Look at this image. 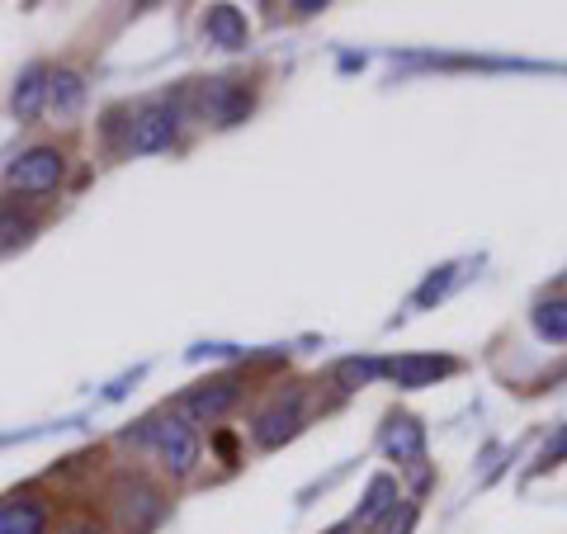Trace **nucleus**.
Wrapping results in <instances>:
<instances>
[{
    "mask_svg": "<svg viewBox=\"0 0 567 534\" xmlns=\"http://www.w3.org/2000/svg\"><path fill=\"white\" fill-rule=\"evenodd\" d=\"M123 110H114L110 119H104V137H118L123 129V142H118V152L123 156H147V152H166L175 147V137H181V100H147V104H137V110H128V123H118Z\"/></svg>",
    "mask_w": 567,
    "mask_h": 534,
    "instance_id": "nucleus-1",
    "label": "nucleus"
},
{
    "mask_svg": "<svg viewBox=\"0 0 567 534\" xmlns=\"http://www.w3.org/2000/svg\"><path fill=\"white\" fill-rule=\"evenodd\" d=\"M137 444H147V450L156 454V464H162V473L175 477V483L194 477V469H199V459H204L199 431H194L189 421H181L175 412H162V417L142 421L137 425Z\"/></svg>",
    "mask_w": 567,
    "mask_h": 534,
    "instance_id": "nucleus-2",
    "label": "nucleus"
},
{
    "mask_svg": "<svg viewBox=\"0 0 567 534\" xmlns=\"http://www.w3.org/2000/svg\"><path fill=\"white\" fill-rule=\"evenodd\" d=\"M246 398V379L241 373H213V379L185 388L181 398H175L171 412L189 421V425H218L223 417L237 412V402Z\"/></svg>",
    "mask_w": 567,
    "mask_h": 534,
    "instance_id": "nucleus-3",
    "label": "nucleus"
},
{
    "mask_svg": "<svg viewBox=\"0 0 567 534\" xmlns=\"http://www.w3.org/2000/svg\"><path fill=\"white\" fill-rule=\"evenodd\" d=\"M303 421H308V393L303 388H289V393H275L256 412L251 440L260 444V450H279L284 440H293L298 431H303Z\"/></svg>",
    "mask_w": 567,
    "mask_h": 534,
    "instance_id": "nucleus-4",
    "label": "nucleus"
},
{
    "mask_svg": "<svg viewBox=\"0 0 567 534\" xmlns=\"http://www.w3.org/2000/svg\"><path fill=\"white\" fill-rule=\"evenodd\" d=\"M62 175H66V156L58 147H48V142H39V147H29L10 162L6 185L14 194H29V199H43V194L62 185Z\"/></svg>",
    "mask_w": 567,
    "mask_h": 534,
    "instance_id": "nucleus-5",
    "label": "nucleus"
},
{
    "mask_svg": "<svg viewBox=\"0 0 567 534\" xmlns=\"http://www.w3.org/2000/svg\"><path fill=\"white\" fill-rule=\"evenodd\" d=\"M383 450L388 459H393L398 469H406L416 477V487L431 483V469H425V425L416 417H406V412H393L383 425Z\"/></svg>",
    "mask_w": 567,
    "mask_h": 534,
    "instance_id": "nucleus-6",
    "label": "nucleus"
},
{
    "mask_svg": "<svg viewBox=\"0 0 567 534\" xmlns=\"http://www.w3.org/2000/svg\"><path fill=\"white\" fill-rule=\"evenodd\" d=\"M251 110H256V95L246 81H204L199 114H204V123H213V129H233V123H241Z\"/></svg>",
    "mask_w": 567,
    "mask_h": 534,
    "instance_id": "nucleus-7",
    "label": "nucleus"
},
{
    "mask_svg": "<svg viewBox=\"0 0 567 534\" xmlns=\"http://www.w3.org/2000/svg\"><path fill=\"white\" fill-rule=\"evenodd\" d=\"M52 530V506L43 492H10L0 502V534H48Z\"/></svg>",
    "mask_w": 567,
    "mask_h": 534,
    "instance_id": "nucleus-8",
    "label": "nucleus"
},
{
    "mask_svg": "<svg viewBox=\"0 0 567 534\" xmlns=\"http://www.w3.org/2000/svg\"><path fill=\"white\" fill-rule=\"evenodd\" d=\"M458 364L450 355H398V360L383 364V379L398 383V388H431L440 379H450Z\"/></svg>",
    "mask_w": 567,
    "mask_h": 534,
    "instance_id": "nucleus-9",
    "label": "nucleus"
},
{
    "mask_svg": "<svg viewBox=\"0 0 567 534\" xmlns=\"http://www.w3.org/2000/svg\"><path fill=\"white\" fill-rule=\"evenodd\" d=\"M114 511H118V521H123V534H128V525H133V511H142V521L147 525H156L162 521V511H166V502H162V492H156L147 477H123L118 483V492H114Z\"/></svg>",
    "mask_w": 567,
    "mask_h": 534,
    "instance_id": "nucleus-10",
    "label": "nucleus"
},
{
    "mask_svg": "<svg viewBox=\"0 0 567 534\" xmlns=\"http://www.w3.org/2000/svg\"><path fill=\"white\" fill-rule=\"evenodd\" d=\"M39 223H43L39 208H29L24 199H6V204H0V256L29 246L33 237H39Z\"/></svg>",
    "mask_w": 567,
    "mask_h": 534,
    "instance_id": "nucleus-11",
    "label": "nucleus"
},
{
    "mask_svg": "<svg viewBox=\"0 0 567 534\" xmlns=\"http://www.w3.org/2000/svg\"><path fill=\"white\" fill-rule=\"evenodd\" d=\"M204 39L223 52H241L246 39H251V29H246V14L237 6H213L204 14Z\"/></svg>",
    "mask_w": 567,
    "mask_h": 534,
    "instance_id": "nucleus-12",
    "label": "nucleus"
},
{
    "mask_svg": "<svg viewBox=\"0 0 567 534\" xmlns=\"http://www.w3.org/2000/svg\"><path fill=\"white\" fill-rule=\"evenodd\" d=\"M48 85H52V71H48L43 62L24 66V76L14 81V100H10V104H14V114H20L24 123L43 114V104H48Z\"/></svg>",
    "mask_w": 567,
    "mask_h": 534,
    "instance_id": "nucleus-13",
    "label": "nucleus"
},
{
    "mask_svg": "<svg viewBox=\"0 0 567 534\" xmlns=\"http://www.w3.org/2000/svg\"><path fill=\"white\" fill-rule=\"evenodd\" d=\"M393 506H398V477L379 473L374 483H369L360 511H354V525H360V530H379V525L388 521V511H393Z\"/></svg>",
    "mask_w": 567,
    "mask_h": 534,
    "instance_id": "nucleus-14",
    "label": "nucleus"
},
{
    "mask_svg": "<svg viewBox=\"0 0 567 534\" xmlns=\"http://www.w3.org/2000/svg\"><path fill=\"white\" fill-rule=\"evenodd\" d=\"M85 104V81L76 71H52V85H48V110L58 114H76Z\"/></svg>",
    "mask_w": 567,
    "mask_h": 534,
    "instance_id": "nucleus-15",
    "label": "nucleus"
},
{
    "mask_svg": "<svg viewBox=\"0 0 567 534\" xmlns=\"http://www.w3.org/2000/svg\"><path fill=\"white\" fill-rule=\"evenodd\" d=\"M535 331L544 336L548 346H567V294L539 302L535 308Z\"/></svg>",
    "mask_w": 567,
    "mask_h": 534,
    "instance_id": "nucleus-16",
    "label": "nucleus"
},
{
    "mask_svg": "<svg viewBox=\"0 0 567 534\" xmlns=\"http://www.w3.org/2000/svg\"><path fill=\"white\" fill-rule=\"evenodd\" d=\"M383 364L388 360H341L336 364V388H364V383H374V379H383Z\"/></svg>",
    "mask_w": 567,
    "mask_h": 534,
    "instance_id": "nucleus-17",
    "label": "nucleus"
},
{
    "mask_svg": "<svg viewBox=\"0 0 567 534\" xmlns=\"http://www.w3.org/2000/svg\"><path fill=\"white\" fill-rule=\"evenodd\" d=\"M412 530H416V502H398L379 525V534H412Z\"/></svg>",
    "mask_w": 567,
    "mask_h": 534,
    "instance_id": "nucleus-18",
    "label": "nucleus"
},
{
    "mask_svg": "<svg viewBox=\"0 0 567 534\" xmlns=\"http://www.w3.org/2000/svg\"><path fill=\"white\" fill-rule=\"evenodd\" d=\"M563 459H567V431H563L558 440H548V444H544V454H539V469H558Z\"/></svg>",
    "mask_w": 567,
    "mask_h": 534,
    "instance_id": "nucleus-19",
    "label": "nucleus"
},
{
    "mask_svg": "<svg viewBox=\"0 0 567 534\" xmlns=\"http://www.w3.org/2000/svg\"><path fill=\"white\" fill-rule=\"evenodd\" d=\"M62 534H110L100 521H91V515H81V521H71V525H62Z\"/></svg>",
    "mask_w": 567,
    "mask_h": 534,
    "instance_id": "nucleus-20",
    "label": "nucleus"
},
{
    "mask_svg": "<svg viewBox=\"0 0 567 534\" xmlns=\"http://www.w3.org/2000/svg\"><path fill=\"white\" fill-rule=\"evenodd\" d=\"M445 284H450V270H440V279L425 284V289L416 294V302H431V298H440V294H445Z\"/></svg>",
    "mask_w": 567,
    "mask_h": 534,
    "instance_id": "nucleus-21",
    "label": "nucleus"
},
{
    "mask_svg": "<svg viewBox=\"0 0 567 534\" xmlns=\"http://www.w3.org/2000/svg\"><path fill=\"white\" fill-rule=\"evenodd\" d=\"M213 450H218V454L227 459V464H233V459H237V440L223 431V435H213Z\"/></svg>",
    "mask_w": 567,
    "mask_h": 534,
    "instance_id": "nucleus-22",
    "label": "nucleus"
}]
</instances>
